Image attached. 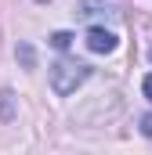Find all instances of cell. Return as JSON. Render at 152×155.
Segmentation results:
<instances>
[{
	"label": "cell",
	"mask_w": 152,
	"mask_h": 155,
	"mask_svg": "<svg viewBox=\"0 0 152 155\" xmlns=\"http://www.w3.org/2000/svg\"><path fill=\"white\" fill-rule=\"evenodd\" d=\"M91 79V65H83V61H76V58H58L54 65H51V90L58 94V97H65V94H73L80 83H87Z\"/></svg>",
	"instance_id": "6da1fadb"
},
{
	"label": "cell",
	"mask_w": 152,
	"mask_h": 155,
	"mask_svg": "<svg viewBox=\"0 0 152 155\" xmlns=\"http://www.w3.org/2000/svg\"><path fill=\"white\" fill-rule=\"evenodd\" d=\"M83 43H87V51H91V54H112L119 40H116V33H112V29L91 25V29H87V36H83Z\"/></svg>",
	"instance_id": "7a4b0ae2"
},
{
	"label": "cell",
	"mask_w": 152,
	"mask_h": 155,
	"mask_svg": "<svg viewBox=\"0 0 152 155\" xmlns=\"http://www.w3.org/2000/svg\"><path fill=\"white\" fill-rule=\"evenodd\" d=\"M73 33H65V29H62V33H51V47H58V51H69V43H73Z\"/></svg>",
	"instance_id": "3957f363"
},
{
	"label": "cell",
	"mask_w": 152,
	"mask_h": 155,
	"mask_svg": "<svg viewBox=\"0 0 152 155\" xmlns=\"http://www.w3.org/2000/svg\"><path fill=\"white\" fill-rule=\"evenodd\" d=\"M141 134L152 137V112H149V116H141Z\"/></svg>",
	"instance_id": "277c9868"
},
{
	"label": "cell",
	"mask_w": 152,
	"mask_h": 155,
	"mask_svg": "<svg viewBox=\"0 0 152 155\" xmlns=\"http://www.w3.org/2000/svg\"><path fill=\"white\" fill-rule=\"evenodd\" d=\"M141 90H145V97H149V101H152V72H149V76H145V79H141Z\"/></svg>",
	"instance_id": "5b68a950"
},
{
	"label": "cell",
	"mask_w": 152,
	"mask_h": 155,
	"mask_svg": "<svg viewBox=\"0 0 152 155\" xmlns=\"http://www.w3.org/2000/svg\"><path fill=\"white\" fill-rule=\"evenodd\" d=\"M18 54H22V61H26V65H33V47H18Z\"/></svg>",
	"instance_id": "8992f818"
}]
</instances>
